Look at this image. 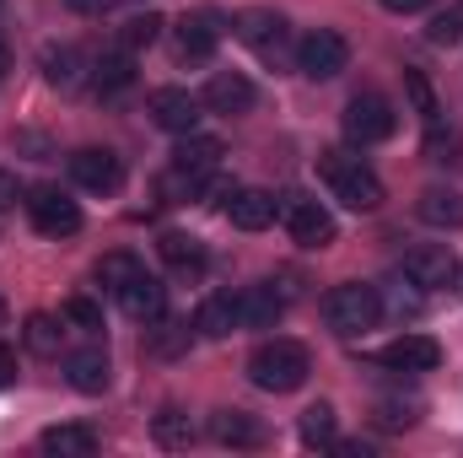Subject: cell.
<instances>
[{
	"label": "cell",
	"mask_w": 463,
	"mask_h": 458,
	"mask_svg": "<svg viewBox=\"0 0 463 458\" xmlns=\"http://www.w3.org/2000/svg\"><path fill=\"white\" fill-rule=\"evenodd\" d=\"M318 178L329 184V195L340 200V205H350V211H377L383 205V178L355 157V151H324L318 157Z\"/></svg>",
	"instance_id": "1"
},
{
	"label": "cell",
	"mask_w": 463,
	"mask_h": 458,
	"mask_svg": "<svg viewBox=\"0 0 463 458\" xmlns=\"http://www.w3.org/2000/svg\"><path fill=\"white\" fill-rule=\"evenodd\" d=\"M307 372H313V356H307V345H297V340H264L248 356V377L264 394H297L307 383Z\"/></svg>",
	"instance_id": "2"
},
{
	"label": "cell",
	"mask_w": 463,
	"mask_h": 458,
	"mask_svg": "<svg viewBox=\"0 0 463 458\" xmlns=\"http://www.w3.org/2000/svg\"><path fill=\"white\" fill-rule=\"evenodd\" d=\"M324 319H329V329L335 335H372L377 329V319H383V297H377V286H361V281H345V286H335L329 297H324Z\"/></svg>",
	"instance_id": "3"
},
{
	"label": "cell",
	"mask_w": 463,
	"mask_h": 458,
	"mask_svg": "<svg viewBox=\"0 0 463 458\" xmlns=\"http://www.w3.org/2000/svg\"><path fill=\"white\" fill-rule=\"evenodd\" d=\"M232 33H237V38H242V43H248L264 65H286V60H291L286 22H280L275 11H259V5H253V11H242V16L232 22Z\"/></svg>",
	"instance_id": "4"
},
{
	"label": "cell",
	"mask_w": 463,
	"mask_h": 458,
	"mask_svg": "<svg viewBox=\"0 0 463 458\" xmlns=\"http://www.w3.org/2000/svg\"><path fill=\"white\" fill-rule=\"evenodd\" d=\"M399 129V114H393V103L388 98H377V92H355L345 103V135L355 146H377V140H388Z\"/></svg>",
	"instance_id": "5"
},
{
	"label": "cell",
	"mask_w": 463,
	"mask_h": 458,
	"mask_svg": "<svg viewBox=\"0 0 463 458\" xmlns=\"http://www.w3.org/2000/svg\"><path fill=\"white\" fill-rule=\"evenodd\" d=\"M350 65V43L335 33V27H318L297 43V71L313 76V81H335L340 71Z\"/></svg>",
	"instance_id": "6"
},
{
	"label": "cell",
	"mask_w": 463,
	"mask_h": 458,
	"mask_svg": "<svg viewBox=\"0 0 463 458\" xmlns=\"http://www.w3.org/2000/svg\"><path fill=\"white\" fill-rule=\"evenodd\" d=\"M27 216H33V227L43 232V237H76L81 232V205L71 195L49 189V184L27 189Z\"/></svg>",
	"instance_id": "7"
},
{
	"label": "cell",
	"mask_w": 463,
	"mask_h": 458,
	"mask_svg": "<svg viewBox=\"0 0 463 458\" xmlns=\"http://www.w3.org/2000/svg\"><path fill=\"white\" fill-rule=\"evenodd\" d=\"M404 275H410V286H420V291H448V286H458V253H453L448 243L410 248V253H404Z\"/></svg>",
	"instance_id": "8"
},
{
	"label": "cell",
	"mask_w": 463,
	"mask_h": 458,
	"mask_svg": "<svg viewBox=\"0 0 463 458\" xmlns=\"http://www.w3.org/2000/svg\"><path fill=\"white\" fill-rule=\"evenodd\" d=\"M227 16L216 11V5H194V11H184V22H178V54L184 60H211L216 54V43L227 38Z\"/></svg>",
	"instance_id": "9"
},
{
	"label": "cell",
	"mask_w": 463,
	"mask_h": 458,
	"mask_svg": "<svg viewBox=\"0 0 463 458\" xmlns=\"http://www.w3.org/2000/svg\"><path fill=\"white\" fill-rule=\"evenodd\" d=\"M280 216H286V232H291L302 248H329V243H335V216H329V205H318V200H307V195H286Z\"/></svg>",
	"instance_id": "10"
},
{
	"label": "cell",
	"mask_w": 463,
	"mask_h": 458,
	"mask_svg": "<svg viewBox=\"0 0 463 458\" xmlns=\"http://www.w3.org/2000/svg\"><path fill=\"white\" fill-rule=\"evenodd\" d=\"M71 178L81 189H92V195H114L118 184H124V162H118L114 151H103V146H81L71 157Z\"/></svg>",
	"instance_id": "11"
},
{
	"label": "cell",
	"mask_w": 463,
	"mask_h": 458,
	"mask_svg": "<svg viewBox=\"0 0 463 458\" xmlns=\"http://www.w3.org/2000/svg\"><path fill=\"white\" fill-rule=\"evenodd\" d=\"M118 302H124V313H129L135 324H156V319L167 313V286H162L156 275L135 270V275H129V286L118 291Z\"/></svg>",
	"instance_id": "12"
},
{
	"label": "cell",
	"mask_w": 463,
	"mask_h": 458,
	"mask_svg": "<svg viewBox=\"0 0 463 458\" xmlns=\"http://www.w3.org/2000/svg\"><path fill=\"white\" fill-rule=\"evenodd\" d=\"M151 119H156L162 129H173V135H189V129L200 124V98L184 92V87H156V92H151Z\"/></svg>",
	"instance_id": "13"
},
{
	"label": "cell",
	"mask_w": 463,
	"mask_h": 458,
	"mask_svg": "<svg viewBox=\"0 0 463 458\" xmlns=\"http://www.w3.org/2000/svg\"><path fill=\"white\" fill-rule=\"evenodd\" d=\"M437 361H442V345L431 335H399L383 350V367H393V372H437Z\"/></svg>",
	"instance_id": "14"
},
{
	"label": "cell",
	"mask_w": 463,
	"mask_h": 458,
	"mask_svg": "<svg viewBox=\"0 0 463 458\" xmlns=\"http://www.w3.org/2000/svg\"><path fill=\"white\" fill-rule=\"evenodd\" d=\"M280 313H286V297H280L275 286H248V291H237V319H242V329H275Z\"/></svg>",
	"instance_id": "15"
},
{
	"label": "cell",
	"mask_w": 463,
	"mask_h": 458,
	"mask_svg": "<svg viewBox=\"0 0 463 458\" xmlns=\"http://www.w3.org/2000/svg\"><path fill=\"white\" fill-rule=\"evenodd\" d=\"M205 103H211L216 114H248V109H253V81H248L242 71H216V76L205 81Z\"/></svg>",
	"instance_id": "16"
},
{
	"label": "cell",
	"mask_w": 463,
	"mask_h": 458,
	"mask_svg": "<svg viewBox=\"0 0 463 458\" xmlns=\"http://www.w3.org/2000/svg\"><path fill=\"white\" fill-rule=\"evenodd\" d=\"M222 211H227L232 227H242V232H264L275 222V200H269L264 189H232Z\"/></svg>",
	"instance_id": "17"
},
{
	"label": "cell",
	"mask_w": 463,
	"mask_h": 458,
	"mask_svg": "<svg viewBox=\"0 0 463 458\" xmlns=\"http://www.w3.org/2000/svg\"><path fill=\"white\" fill-rule=\"evenodd\" d=\"M194 329H200L205 340H227L232 329H242V319H237V297H232V291L205 297V302H200V313H194Z\"/></svg>",
	"instance_id": "18"
},
{
	"label": "cell",
	"mask_w": 463,
	"mask_h": 458,
	"mask_svg": "<svg viewBox=\"0 0 463 458\" xmlns=\"http://www.w3.org/2000/svg\"><path fill=\"white\" fill-rule=\"evenodd\" d=\"M211 437H216L222 448H259V443H264L259 421L242 415V410H216V415H211Z\"/></svg>",
	"instance_id": "19"
},
{
	"label": "cell",
	"mask_w": 463,
	"mask_h": 458,
	"mask_svg": "<svg viewBox=\"0 0 463 458\" xmlns=\"http://www.w3.org/2000/svg\"><path fill=\"white\" fill-rule=\"evenodd\" d=\"M415 216L426 222V227H463V195L458 189H426L420 200H415Z\"/></svg>",
	"instance_id": "20"
},
{
	"label": "cell",
	"mask_w": 463,
	"mask_h": 458,
	"mask_svg": "<svg viewBox=\"0 0 463 458\" xmlns=\"http://www.w3.org/2000/svg\"><path fill=\"white\" fill-rule=\"evenodd\" d=\"M216 162H222V140L216 135H194L189 129L178 140V151H173V167H189V173H205V178L216 173Z\"/></svg>",
	"instance_id": "21"
},
{
	"label": "cell",
	"mask_w": 463,
	"mask_h": 458,
	"mask_svg": "<svg viewBox=\"0 0 463 458\" xmlns=\"http://www.w3.org/2000/svg\"><path fill=\"white\" fill-rule=\"evenodd\" d=\"M65 377H71L76 394H103L109 388V356L103 350H76L65 361Z\"/></svg>",
	"instance_id": "22"
},
{
	"label": "cell",
	"mask_w": 463,
	"mask_h": 458,
	"mask_svg": "<svg viewBox=\"0 0 463 458\" xmlns=\"http://www.w3.org/2000/svg\"><path fill=\"white\" fill-rule=\"evenodd\" d=\"M98 448V437L87 426H49L43 432V453H60V458H87Z\"/></svg>",
	"instance_id": "23"
},
{
	"label": "cell",
	"mask_w": 463,
	"mask_h": 458,
	"mask_svg": "<svg viewBox=\"0 0 463 458\" xmlns=\"http://www.w3.org/2000/svg\"><path fill=\"white\" fill-rule=\"evenodd\" d=\"M43 76H49L54 87H76V81H81V54H76L71 43H60V49L49 43V49H43Z\"/></svg>",
	"instance_id": "24"
},
{
	"label": "cell",
	"mask_w": 463,
	"mask_h": 458,
	"mask_svg": "<svg viewBox=\"0 0 463 458\" xmlns=\"http://www.w3.org/2000/svg\"><path fill=\"white\" fill-rule=\"evenodd\" d=\"M135 81V65H129V54H103L98 60V71H92V87L103 92V98H114Z\"/></svg>",
	"instance_id": "25"
},
{
	"label": "cell",
	"mask_w": 463,
	"mask_h": 458,
	"mask_svg": "<svg viewBox=\"0 0 463 458\" xmlns=\"http://www.w3.org/2000/svg\"><path fill=\"white\" fill-rule=\"evenodd\" d=\"M156 248H162V259H167L173 270H205V248H200L194 237H184V232H167Z\"/></svg>",
	"instance_id": "26"
},
{
	"label": "cell",
	"mask_w": 463,
	"mask_h": 458,
	"mask_svg": "<svg viewBox=\"0 0 463 458\" xmlns=\"http://www.w3.org/2000/svg\"><path fill=\"white\" fill-rule=\"evenodd\" d=\"M302 443L307 448H335V405H307L302 410Z\"/></svg>",
	"instance_id": "27"
},
{
	"label": "cell",
	"mask_w": 463,
	"mask_h": 458,
	"mask_svg": "<svg viewBox=\"0 0 463 458\" xmlns=\"http://www.w3.org/2000/svg\"><path fill=\"white\" fill-rule=\"evenodd\" d=\"M151 426H156V443H162V448H189V443H194V426H189V415H184L178 405H162V415H156Z\"/></svg>",
	"instance_id": "28"
},
{
	"label": "cell",
	"mask_w": 463,
	"mask_h": 458,
	"mask_svg": "<svg viewBox=\"0 0 463 458\" xmlns=\"http://www.w3.org/2000/svg\"><path fill=\"white\" fill-rule=\"evenodd\" d=\"M22 340H27V350H38V356H60L65 329H60V319H49V313H33V319H27V329H22Z\"/></svg>",
	"instance_id": "29"
},
{
	"label": "cell",
	"mask_w": 463,
	"mask_h": 458,
	"mask_svg": "<svg viewBox=\"0 0 463 458\" xmlns=\"http://www.w3.org/2000/svg\"><path fill=\"white\" fill-rule=\"evenodd\" d=\"M135 270H140V264H135L129 253H109V259L98 264V281H103V286H109V291L118 297V291L129 286V275H135Z\"/></svg>",
	"instance_id": "30"
},
{
	"label": "cell",
	"mask_w": 463,
	"mask_h": 458,
	"mask_svg": "<svg viewBox=\"0 0 463 458\" xmlns=\"http://www.w3.org/2000/svg\"><path fill=\"white\" fill-rule=\"evenodd\" d=\"M65 324H76V329L98 335V329H103V308H98L92 297H71V302H65Z\"/></svg>",
	"instance_id": "31"
},
{
	"label": "cell",
	"mask_w": 463,
	"mask_h": 458,
	"mask_svg": "<svg viewBox=\"0 0 463 458\" xmlns=\"http://www.w3.org/2000/svg\"><path fill=\"white\" fill-rule=\"evenodd\" d=\"M404 87H410V98H415V109H420V124H437V119H442V103L431 98V87H426V76H420V71H410V76H404Z\"/></svg>",
	"instance_id": "32"
},
{
	"label": "cell",
	"mask_w": 463,
	"mask_h": 458,
	"mask_svg": "<svg viewBox=\"0 0 463 458\" xmlns=\"http://www.w3.org/2000/svg\"><path fill=\"white\" fill-rule=\"evenodd\" d=\"M156 33H162V16H129L124 22V49H146V43H156Z\"/></svg>",
	"instance_id": "33"
},
{
	"label": "cell",
	"mask_w": 463,
	"mask_h": 458,
	"mask_svg": "<svg viewBox=\"0 0 463 458\" xmlns=\"http://www.w3.org/2000/svg\"><path fill=\"white\" fill-rule=\"evenodd\" d=\"M426 38H431V43H442V49H448V43H458V38H463V16H458V11H448V16H431Z\"/></svg>",
	"instance_id": "34"
},
{
	"label": "cell",
	"mask_w": 463,
	"mask_h": 458,
	"mask_svg": "<svg viewBox=\"0 0 463 458\" xmlns=\"http://www.w3.org/2000/svg\"><path fill=\"white\" fill-rule=\"evenodd\" d=\"M65 5H71V11H81V16H103L114 0H65Z\"/></svg>",
	"instance_id": "35"
},
{
	"label": "cell",
	"mask_w": 463,
	"mask_h": 458,
	"mask_svg": "<svg viewBox=\"0 0 463 458\" xmlns=\"http://www.w3.org/2000/svg\"><path fill=\"white\" fill-rule=\"evenodd\" d=\"M11 377H16V356H11V350H5V345H0V388H5V383H11Z\"/></svg>",
	"instance_id": "36"
},
{
	"label": "cell",
	"mask_w": 463,
	"mask_h": 458,
	"mask_svg": "<svg viewBox=\"0 0 463 458\" xmlns=\"http://www.w3.org/2000/svg\"><path fill=\"white\" fill-rule=\"evenodd\" d=\"M383 5H388V11H399V16H410V11H426L431 0H383Z\"/></svg>",
	"instance_id": "37"
},
{
	"label": "cell",
	"mask_w": 463,
	"mask_h": 458,
	"mask_svg": "<svg viewBox=\"0 0 463 458\" xmlns=\"http://www.w3.org/2000/svg\"><path fill=\"white\" fill-rule=\"evenodd\" d=\"M16 200V189H11V178H0V205H11Z\"/></svg>",
	"instance_id": "38"
},
{
	"label": "cell",
	"mask_w": 463,
	"mask_h": 458,
	"mask_svg": "<svg viewBox=\"0 0 463 458\" xmlns=\"http://www.w3.org/2000/svg\"><path fill=\"white\" fill-rule=\"evenodd\" d=\"M5 71H11V60H5V49H0V76H5Z\"/></svg>",
	"instance_id": "39"
},
{
	"label": "cell",
	"mask_w": 463,
	"mask_h": 458,
	"mask_svg": "<svg viewBox=\"0 0 463 458\" xmlns=\"http://www.w3.org/2000/svg\"><path fill=\"white\" fill-rule=\"evenodd\" d=\"M0 319H5V302H0Z\"/></svg>",
	"instance_id": "40"
}]
</instances>
